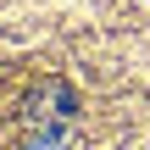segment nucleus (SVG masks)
Instances as JSON below:
<instances>
[{
	"label": "nucleus",
	"mask_w": 150,
	"mask_h": 150,
	"mask_svg": "<svg viewBox=\"0 0 150 150\" xmlns=\"http://www.w3.org/2000/svg\"><path fill=\"white\" fill-rule=\"evenodd\" d=\"M28 111H33L39 122H61V117H72V89H67V83H45V89L28 100Z\"/></svg>",
	"instance_id": "f257e3e1"
},
{
	"label": "nucleus",
	"mask_w": 150,
	"mask_h": 150,
	"mask_svg": "<svg viewBox=\"0 0 150 150\" xmlns=\"http://www.w3.org/2000/svg\"><path fill=\"white\" fill-rule=\"evenodd\" d=\"M28 150H67V145H61V139H33Z\"/></svg>",
	"instance_id": "f03ea898"
}]
</instances>
